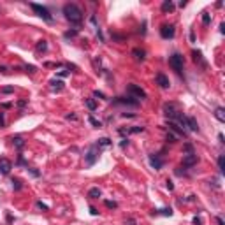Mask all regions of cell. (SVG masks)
Listing matches in <instances>:
<instances>
[{
    "instance_id": "6da1fadb",
    "label": "cell",
    "mask_w": 225,
    "mask_h": 225,
    "mask_svg": "<svg viewBox=\"0 0 225 225\" xmlns=\"http://www.w3.org/2000/svg\"><path fill=\"white\" fill-rule=\"evenodd\" d=\"M64 14L72 25H79L83 21V11H81L79 5H76V4H65L64 5Z\"/></svg>"
},
{
    "instance_id": "7a4b0ae2",
    "label": "cell",
    "mask_w": 225,
    "mask_h": 225,
    "mask_svg": "<svg viewBox=\"0 0 225 225\" xmlns=\"http://www.w3.org/2000/svg\"><path fill=\"white\" fill-rule=\"evenodd\" d=\"M30 7H32V9H34V13H35L39 18H42L44 21H48V23L53 21V16H51V13H49V9H48V7L40 5V4H30Z\"/></svg>"
},
{
    "instance_id": "3957f363",
    "label": "cell",
    "mask_w": 225,
    "mask_h": 225,
    "mask_svg": "<svg viewBox=\"0 0 225 225\" xmlns=\"http://www.w3.org/2000/svg\"><path fill=\"white\" fill-rule=\"evenodd\" d=\"M99 153H100V148H99L97 144L90 146V150L86 151V155H85V162H86V165H88V167L95 165V162L99 160Z\"/></svg>"
},
{
    "instance_id": "277c9868",
    "label": "cell",
    "mask_w": 225,
    "mask_h": 225,
    "mask_svg": "<svg viewBox=\"0 0 225 225\" xmlns=\"http://www.w3.org/2000/svg\"><path fill=\"white\" fill-rule=\"evenodd\" d=\"M169 65L176 70L178 74L183 72V65H185V60H183V56L179 53H174L172 56H169Z\"/></svg>"
},
{
    "instance_id": "5b68a950",
    "label": "cell",
    "mask_w": 225,
    "mask_h": 225,
    "mask_svg": "<svg viewBox=\"0 0 225 225\" xmlns=\"http://www.w3.org/2000/svg\"><path fill=\"white\" fill-rule=\"evenodd\" d=\"M113 104H116V106H132V107H136L139 106V100L134 99V97H114L113 99Z\"/></svg>"
},
{
    "instance_id": "8992f818",
    "label": "cell",
    "mask_w": 225,
    "mask_h": 225,
    "mask_svg": "<svg viewBox=\"0 0 225 225\" xmlns=\"http://www.w3.org/2000/svg\"><path fill=\"white\" fill-rule=\"evenodd\" d=\"M127 93H128V97H134V99H137V100L146 99V91L142 90V88H139L137 85H128V86H127Z\"/></svg>"
},
{
    "instance_id": "52a82bcc",
    "label": "cell",
    "mask_w": 225,
    "mask_h": 225,
    "mask_svg": "<svg viewBox=\"0 0 225 225\" xmlns=\"http://www.w3.org/2000/svg\"><path fill=\"white\" fill-rule=\"evenodd\" d=\"M11 169H13V162L9 158H5V157H0V174L7 176L9 172H11Z\"/></svg>"
},
{
    "instance_id": "ba28073f",
    "label": "cell",
    "mask_w": 225,
    "mask_h": 225,
    "mask_svg": "<svg viewBox=\"0 0 225 225\" xmlns=\"http://www.w3.org/2000/svg\"><path fill=\"white\" fill-rule=\"evenodd\" d=\"M150 165H151V169H155V171H160L163 167V160L160 158L158 153H151V155H150Z\"/></svg>"
},
{
    "instance_id": "9c48e42d",
    "label": "cell",
    "mask_w": 225,
    "mask_h": 225,
    "mask_svg": "<svg viewBox=\"0 0 225 225\" xmlns=\"http://www.w3.org/2000/svg\"><path fill=\"white\" fill-rule=\"evenodd\" d=\"M176 34V30H174V25H162L160 26V35L162 39H172Z\"/></svg>"
},
{
    "instance_id": "30bf717a",
    "label": "cell",
    "mask_w": 225,
    "mask_h": 225,
    "mask_svg": "<svg viewBox=\"0 0 225 225\" xmlns=\"http://www.w3.org/2000/svg\"><path fill=\"white\" fill-rule=\"evenodd\" d=\"M155 81H157V85H158L162 90H167V88L171 86V81H169V77H167L165 74H162V72H158V74L155 76Z\"/></svg>"
},
{
    "instance_id": "8fae6325",
    "label": "cell",
    "mask_w": 225,
    "mask_h": 225,
    "mask_svg": "<svg viewBox=\"0 0 225 225\" xmlns=\"http://www.w3.org/2000/svg\"><path fill=\"white\" fill-rule=\"evenodd\" d=\"M178 113H179V111L174 107V104H165V106H163V114H165L171 121L178 116Z\"/></svg>"
},
{
    "instance_id": "7c38bea8",
    "label": "cell",
    "mask_w": 225,
    "mask_h": 225,
    "mask_svg": "<svg viewBox=\"0 0 225 225\" xmlns=\"http://www.w3.org/2000/svg\"><path fill=\"white\" fill-rule=\"evenodd\" d=\"M197 162H199V158H197L195 153H190V155L183 157V165H185V167H193Z\"/></svg>"
},
{
    "instance_id": "4fadbf2b",
    "label": "cell",
    "mask_w": 225,
    "mask_h": 225,
    "mask_svg": "<svg viewBox=\"0 0 225 225\" xmlns=\"http://www.w3.org/2000/svg\"><path fill=\"white\" fill-rule=\"evenodd\" d=\"M187 127L192 130V132H199V123L193 116H187Z\"/></svg>"
},
{
    "instance_id": "5bb4252c",
    "label": "cell",
    "mask_w": 225,
    "mask_h": 225,
    "mask_svg": "<svg viewBox=\"0 0 225 225\" xmlns=\"http://www.w3.org/2000/svg\"><path fill=\"white\" fill-rule=\"evenodd\" d=\"M49 85H51V90H56V91L64 90V81L62 79H51Z\"/></svg>"
},
{
    "instance_id": "9a60e30c",
    "label": "cell",
    "mask_w": 225,
    "mask_h": 225,
    "mask_svg": "<svg viewBox=\"0 0 225 225\" xmlns=\"http://www.w3.org/2000/svg\"><path fill=\"white\" fill-rule=\"evenodd\" d=\"M172 11H174V4H172V0H163L162 13H172Z\"/></svg>"
},
{
    "instance_id": "2e32d148",
    "label": "cell",
    "mask_w": 225,
    "mask_h": 225,
    "mask_svg": "<svg viewBox=\"0 0 225 225\" xmlns=\"http://www.w3.org/2000/svg\"><path fill=\"white\" fill-rule=\"evenodd\" d=\"M192 58L195 64H202V67H206V62L202 60V53L201 51H192Z\"/></svg>"
},
{
    "instance_id": "e0dca14e",
    "label": "cell",
    "mask_w": 225,
    "mask_h": 225,
    "mask_svg": "<svg viewBox=\"0 0 225 225\" xmlns=\"http://www.w3.org/2000/svg\"><path fill=\"white\" fill-rule=\"evenodd\" d=\"M100 195H102V190H100L99 187H93V188L88 190V197H90V199H99Z\"/></svg>"
},
{
    "instance_id": "ac0fdd59",
    "label": "cell",
    "mask_w": 225,
    "mask_h": 225,
    "mask_svg": "<svg viewBox=\"0 0 225 225\" xmlns=\"http://www.w3.org/2000/svg\"><path fill=\"white\" fill-rule=\"evenodd\" d=\"M214 118H216L218 121H222V123H225V109L223 107H216L214 109Z\"/></svg>"
},
{
    "instance_id": "d6986e66",
    "label": "cell",
    "mask_w": 225,
    "mask_h": 225,
    "mask_svg": "<svg viewBox=\"0 0 225 225\" xmlns=\"http://www.w3.org/2000/svg\"><path fill=\"white\" fill-rule=\"evenodd\" d=\"M11 141H13V144H14V146H16L18 150H23V148H25V139H23V137L16 136V137H13Z\"/></svg>"
},
{
    "instance_id": "ffe728a7",
    "label": "cell",
    "mask_w": 225,
    "mask_h": 225,
    "mask_svg": "<svg viewBox=\"0 0 225 225\" xmlns=\"http://www.w3.org/2000/svg\"><path fill=\"white\" fill-rule=\"evenodd\" d=\"M111 144H113V141H111L109 137H102V139L97 141V146H99V148H107V146H111Z\"/></svg>"
},
{
    "instance_id": "44dd1931",
    "label": "cell",
    "mask_w": 225,
    "mask_h": 225,
    "mask_svg": "<svg viewBox=\"0 0 225 225\" xmlns=\"http://www.w3.org/2000/svg\"><path fill=\"white\" fill-rule=\"evenodd\" d=\"M153 214H163V216H172V209H171V208H163V209H153Z\"/></svg>"
},
{
    "instance_id": "7402d4cb",
    "label": "cell",
    "mask_w": 225,
    "mask_h": 225,
    "mask_svg": "<svg viewBox=\"0 0 225 225\" xmlns=\"http://www.w3.org/2000/svg\"><path fill=\"white\" fill-rule=\"evenodd\" d=\"M37 51H39V53H46V51H48V40H39V42H37Z\"/></svg>"
},
{
    "instance_id": "603a6c76",
    "label": "cell",
    "mask_w": 225,
    "mask_h": 225,
    "mask_svg": "<svg viewBox=\"0 0 225 225\" xmlns=\"http://www.w3.org/2000/svg\"><path fill=\"white\" fill-rule=\"evenodd\" d=\"M88 121H90V123L93 125L95 128H100V127H102V121H99V120H97L93 114H90V116H88Z\"/></svg>"
},
{
    "instance_id": "cb8c5ba5",
    "label": "cell",
    "mask_w": 225,
    "mask_h": 225,
    "mask_svg": "<svg viewBox=\"0 0 225 225\" xmlns=\"http://www.w3.org/2000/svg\"><path fill=\"white\" fill-rule=\"evenodd\" d=\"M13 188L16 190V192H19V190H21L23 188V183H21V179H18V178H13Z\"/></svg>"
},
{
    "instance_id": "d4e9b609",
    "label": "cell",
    "mask_w": 225,
    "mask_h": 225,
    "mask_svg": "<svg viewBox=\"0 0 225 225\" xmlns=\"http://www.w3.org/2000/svg\"><path fill=\"white\" fill-rule=\"evenodd\" d=\"M132 55H134L137 60H144V56H146V53H144V51H142V49H134V51H132Z\"/></svg>"
},
{
    "instance_id": "484cf974",
    "label": "cell",
    "mask_w": 225,
    "mask_h": 225,
    "mask_svg": "<svg viewBox=\"0 0 225 225\" xmlns=\"http://www.w3.org/2000/svg\"><path fill=\"white\" fill-rule=\"evenodd\" d=\"M85 104H86V107H88L90 111H95V109H97V102H95L93 99H86Z\"/></svg>"
},
{
    "instance_id": "4316f807",
    "label": "cell",
    "mask_w": 225,
    "mask_h": 225,
    "mask_svg": "<svg viewBox=\"0 0 225 225\" xmlns=\"http://www.w3.org/2000/svg\"><path fill=\"white\" fill-rule=\"evenodd\" d=\"M183 153H185V155H190V153H195V151H193L192 142H185V144H183Z\"/></svg>"
},
{
    "instance_id": "83f0119b",
    "label": "cell",
    "mask_w": 225,
    "mask_h": 225,
    "mask_svg": "<svg viewBox=\"0 0 225 225\" xmlns=\"http://www.w3.org/2000/svg\"><path fill=\"white\" fill-rule=\"evenodd\" d=\"M218 169H220L222 174L225 172V157H223V155H220V157H218Z\"/></svg>"
},
{
    "instance_id": "f1b7e54d",
    "label": "cell",
    "mask_w": 225,
    "mask_h": 225,
    "mask_svg": "<svg viewBox=\"0 0 225 225\" xmlns=\"http://www.w3.org/2000/svg\"><path fill=\"white\" fill-rule=\"evenodd\" d=\"M179 139L178 134H174V132H167V142H176Z\"/></svg>"
},
{
    "instance_id": "f546056e",
    "label": "cell",
    "mask_w": 225,
    "mask_h": 225,
    "mask_svg": "<svg viewBox=\"0 0 225 225\" xmlns=\"http://www.w3.org/2000/svg\"><path fill=\"white\" fill-rule=\"evenodd\" d=\"M209 23H211V14L204 13V14H202V25H204V26H208Z\"/></svg>"
},
{
    "instance_id": "4dcf8cb0",
    "label": "cell",
    "mask_w": 225,
    "mask_h": 225,
    "mask_svg": "<svg viewBox=\"0 0 225 225\" xmlns=\"http://www.w3.org/2000/svg\"><path fill=\"white\" fill-rule=\"evenodd\" d=\"M127 130H128V134H139V132H144V127H130Z\"/></svg>"
},
{
    "instance_id": "1f68e13d",
    "label": "cell",
    "mask_w": 225,
    "mask_h": 225,
    "mask_svg": "<svg viewBox=\"0 0 225 225\" xmlns=\"http://www.w3.org/2000/svg\"><path fill=\"white\" fill-rule=\"evenodd\" d=\"M77 35V28H74V30H69V32H65V39H72V37H76Z\"/></svg>"
},
{
    "instance_id": "d6a6232c",
    "label": "cell",
    "mask_w": 225,
    "mask_h": 225,
    "mask_svg": "<svg viewBox=\"0 0 225 225\" xmlns=\"http://www.w3.org/2000/svg\"><path fill=\"white\" fill-rule=\"evenodd\" d=\"M104 204H106V206H107L109 209H116V208H118V204H116L114 201H106Z\"/></svg>"
},
{
    "instance_id": "836d02e7",
    "label": "cell",
    "mask_w": 225,
    "mask_h": 225,
    "mask_svg": "<svg viewBox=\"0 0 225 225\" xmlns=\"http://www.w3.org/2000/svg\"><path fill=\"white\" fill-rule=\"evenodd\" d=\"M25 70L30 72V74H34V72H37V67L35 65H25Z\"/></svg>"
},
{
    "instance_id": "e575fe53",
    "label": "cell",
    "mask_w": 225,
    "mask_h": 225,
    "mask_svg": "<svg viewBox=\"0 0 225 225\" xmlns=\"http://www.w3.org/2000/svg\"><path fill=\"white\" fill-rule=\"evenodd\" d=\"M93 97H97V99H107L104 93H102V91H99V90H95L93 91Z\"/></svg>"
},
{
    "instance_id": "d590c367",
    "label": "cell",
    "mask_w": 225,
    "mask_h": 225,
    "mask_svg": "<svg viewBox=\"0 0 225 225\" xmlns=\"http://www.w3.org/2000/svg\"><path fill=\"white\" fill-rule=\"evenodd\" d=\"M18 163H19V165H26V167H28V163H26V160L23 158V155L18 157Z\"/></svg>"
},
{
    "instance_id": "8d00e7d4",
    "label": "cell",
    "mask_w": 225,
    "mask_h": 225,
    "mask_svg": "<svg viewBox=\"0 0 225 225\" xmlns=\"http://www.w3.org/2000/svg\"><path fill=\"white\" fill-rule=\"evenodd\" d=\"M13 91H14L13 86H4V88H2V93H13Z\"/></svg>"
},
{
    "instance_id": "74e56055",
    "label": "cell",
    "mask_w": 225,
    "mask_h": 225,
    "mask_svg": "<svg viewBox=\"0 0 225 225\" xmlns=\"http://www.w3.org/2000/svg\"><path fill=\"white\" fill-rule=\"evenodd\" d=\"M26 102H28V100H26V99H23V100H18V104H16V106H18V107H19V109H23V107H25V106H26Z\"/></svg>"
},
{
    "instance_id": "f35d334b",
    "label": "cell",
    "mask_w": 225,
    "mask_h": 225,
    "mask_svg": "<svg viewBox=\"0 0 225 225\" xmlns=\"http://www.w3.org/2000/svg\"><path fill=\"white\" fill-rule=\"evenodd\" d=\"M37 208H40V209H44V211H49V208L46 206V204H44L42 201H39V202H37Z\"/></svg>"
},
{
    "instance_id": "ab89813d",
    "label": "cell",
    "mask_w": 225,
    "mask_h": 225,
    "mask_svg": "<svg viewBox=\"0 0 225 225\" xmlns=\"http://www.w3.org/2000/svg\"><path fill=\"white\" fill-rule=\"evenodd\" d=\"M65 118H67V120H72V121H76V120H77V116L74 114V113H69V114H65Z\"/></svg>"
},
{
    "instance_id": "60d3db41",
    "label": "cell",
    "mask_w": 225,
    "mask_h": 225,
    "mask_svg": "<svg viewBox=\"0 0 225 225\" xmlns=\"http://www.w3.org/2000/svg\"><path fill=\"white\" fill-rule=\"evenodd\" d=\"M192 223H193V225H202V220H201L199 216H193V220H192Z\"/></svg>"
},
{
    "instance_id": "b9f144b4",
    "label": "cell",
    "mask_w": 225,
    "mask_h": 225,
    "mask_svg": "<svg viewBox=\"0 0 225 225\" xmlns=\"http://www.w3.org/2000/svg\"><path fill=\"white\" fill-rule=\"evenodd\" d=\"M5 127V118H4V113H0V128Z\"/></svg>"
},
{
    "instance_id": "7bdbcfd3",
    "label": "cell",
    "mask_w": 225,
    "mask_h": 225,
    "mask_svg": "<svg viewBox=\"0 0 225 225\" xmlns=\"http://www.w3.org/2000/svg\"><path fill=\"white\" fill-rule=\"evenodd\" d=\"M120 146H121V148H127V146H128V139H127V137H125V139H121Z\"/></svg>"
},
{
    "instance_id": "ee69618b",
    "label": "cell",
    "mask_w": 225,
    "mask_h": 225,
    "mask_svg": "<svg viewBox=\"0 0 225 225\" xmlns=\"http://www.w3.org/2000/svg\"><path fill=\"white\" fill-rule=\"evenodd\" d=\"M28 171H30V174L35 176V178H39V176H40V172H39V171H35V169H28Z\"/></svg>"
},
{
    "instance_id": "f6af8a7d",
    "label": "cell",
    "mask_w": 225,
    "mask_h": 225,
    "mask_svg": "<svg viewBox=\"0 0 225 225\" xmlns=\"http://www.w3.org/2000/svg\"><path fill=\"white\" fill-rule=\"evenodd\" d=\"M65 76H69V70H60L58 72V77H65Z\"/></svg>"
},
{
    "instance_id": "bcb514c9",
    "label": "cell",
    "mask_w": 225,
    "mask_h": 225,
    "mask_svg": "<svg viewBox=\"0 0 225 225\" xmlns=\"http://www.w3.org/2000/svg\"><path fill=\"white\" fill-rule=\"evenodd\" d=\"M165 187H167V190H174V185H172V181H169V179L165 183Z\"/></svg>"
},
{
    "instance_id": "7dc6e473",
    "label": "cell",
    "mask_w": 225,
    "mask_h": 225,
    "mask_svg": "<svg viewBox=\"0 0 225 225\" xmlns=\"http://www.w3.org/2000/svg\"><path fill=\"white\" fill-rule=\"evenodd\" d=\"M125 225H136V220H134V218H127Z\"/></svg>"
},
{
    "instance_id": "c3c4849f",
    "label": "cell",
    "mask_w": 225,
    "mask_h": 225,
    "mask_svg": "<svg viewBox=\"0 0 225 225\" xmlns=\"http://www.w3.org/2000/svg\"><path fill=\"white\" fill-rule=\"evenodd\" d=\"M90 214H93V216H97V214H99V211H97L93 206H91V208H90Z\"/></svg>"
},
{
    "instance_id": "681fc988",
    "label": "cell",
    "mask_w": 225,
    "mask_h": 225,
    "mask_svg": "<svg viewBox=\"0 0 225 225\" xmlns=\"http://www.w3.org/2000/svg\"><path fill=\"white\" fill-rule=\"evenodd\" d=\"M0 72H2V74H7L9 70H7V67H5V65H0Z\"/></svg>"
},
{
    "instance_id": "f907efd6",
    "label": "cell",
    "mask_w": 225,
    "mask_h": 225,
    "mask_svg": "<svg viewBox=\"0 0 225 225\" xmlns=\"http://www.w3.org/2000/svg\"><path fill=\"white\" fill-rule=\"evenodd\" d=\"M121 116H123V118H134L136 114H132V113H123V114H121Z\"/></svg>"
},
{
    "instance_id": "816d5d0a",
    "label": "cell",
    "mask_w": 225,
    "mask_h": 225,
    "mask_svg": "<svg viewBox=\"0 0 225 225\" xmlns=\"http://www.w3.org/2000/svg\"><path fill=\"white\" fill-rule=\"evenodd\" d=\"M190 40H192V42H195V34H193V30L190 32Z\"/></svg>"
},
{
    "instance_id": "f5cc1de1",
    "label": "cell",
    "mask_w": 225,
    "mask_h": 225,
    "mask_svg": "<svg viewBox=\"0 0 225 225\" xmlns=\"http://www.w3.org/2000/svg\"><path fill=\"white\" fill-rule=\"evenodd\" d=\"M2 107H4V109H9V107H11V102H4Z\"/></svg>"
},
{
    "instance_id": "db71d44e",
    "label": "cell",
    "mask_w": 225,
    "mask_h": 225,
    "mask_svg": "<svg viewBox=\"0 0 225 225\" xmlns=\"http://www.w3.org/2000/svg\"><path fill=\"white\" fill-rule=\"evenodd\" d=\"M216 222H218V225H225V223H223V218H222V216H216Z\"/></svg>"
},
{
    "instance_id": "11a10c76",
    "label": "cell",
    "mask_w": 225,
    "mask_h": 225,
    "mask_svg": "<svg viewBox=\"0 0 225 225\" xmlns=\"http://www.w3.org/2000/svg\"><path fill=\"white\" fill-rule=\"evenodd\" d=\"M220 32H222V34H225V25H223V23L220 25Z\"/></svg>"
},
{
    "instance_id": "9f6ffc18",
    "label": "cell",
    "mask_w": 225,
    "mask_h": 225,
    "mask_svg": "<svg viewBox=\"0 0 225 225\" xmlns=\"http://www.w3.org/2000/svg\"><path fill=\"white\" fill-rule=\"evenodd\" d=\"M218 141H220V142H225V141H223V134H218Z\"/></svg>"
}]
</instances>
